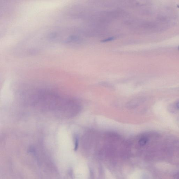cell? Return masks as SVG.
Instances as JSON below:
<instances>
[{
	"instance_id": "cell-1",
	"label": "cell",
	"mask_w": 179,
	"mask_h": 179,
	"mask_svg": "<svg viewBox=\"0 0 179 179\" xmlns=\"http://www.w3.org/2000/svg\"><path fill=\"white\" fill-rule=\"evenodd\" d=\"M31 104L35 108L62 118L77 115L81 105L77 100L49 90H41L31 97Z\"/></svg>"
},
{
	"instance_id": "cell-2",
	"label": "cell",
	"mask_w": 179,
	"mask_h": 179,
	"mask_svg": "<svg viewBox=\"0 0 179 179\" xmlns=\"http://www.w3.org/2000/svg\"><path fill=\"white\" fill-rule=\"evenodd\" d=\"M176 106L177 107V108L179 109V102H177V103L176 104Z\"/></svg>"
},
{
	"instance_id": "cell-3",
	"label": "cell",
	"mask_w": 179,
	"mask_h": 179,
	"mask_svg": "<svg viewBox=\"0 0 179 179\" xmlns=\"http://www.w3.org/2000/svg\"><path fill=\"white\" fill-rule=\"evenodd\" d=\"M178 49L179 50V47H178Z\"/></svg>"
}]
</instances>
